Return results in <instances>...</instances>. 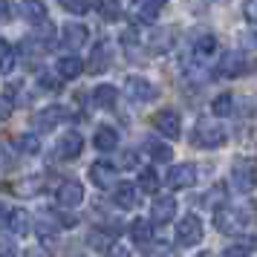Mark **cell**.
I'll return each mask as SVG.
<instances>
[{
    "mask_svg": "<svg viewBox=\"0 0 257 257\" xmlns=\"http://www.w3.org/2000/svg\"><path fill=\"white\" fill-rule=\"evenodd\" d=\"M124 93L133 104H151L159 98V90H156V84H151L148 78H142V75H130L127 81H124Z\"/></svg>",
    "mask_w": 257,
    "mask_h": 257,
    "instance_id": "4",
    "label": "cell"
},
{
    "mask_svg": "<svg viewBox=\"0 0 257 257\" xmlns=\"http://www.w3.org/2000/svg\"><path fill=\"white\" fill-rule=\"evenodd\" d=\"M205 208H214V211H220L228 205V188L222 185V182H217V185H211L208 188V194H205Z\"/></svg>",
    "mask_w": 257,
    "mask_h": 257,
    "instance_id": "28",
    "label": "cell"
},
{
    "mask_svg": "<svg viewBox=\"0 0 257 257\" xmlns=\"http://www.w3.org/2000/svg\"><path fill=\"white\" fill-rule=\"evenodd\" d=\"M61 81H64V78H55V75H47V72H41V75H38V87H41V90H47V93H58Z\"/></svg>",
    "mask_w": 257,
    "mask_h": 257,
    "instance_id": "37",
    "label": "cell"
},
{
    "mask_svg": "<svg viewBox=\"0 0 257 257\" xmlns=\"http://www.w3.org/2000/svg\"><path fill=\"white\" fill-rule=\"evenodd\" d=\"M87 176H90V182H93L95 188L107 191V188H113V185H116V165H113V162H107V159H98V162L90 165Z\"/></svg>",
    "mask_w": 257,
    "mask_h": 257,
    "instance_id": "10",
    "label": "cell"
},
{
    "mask_svg": "<svg viewBox=\"0 0 257 257\" xmlns=\"http://www.w3.org/2000/svg\"><path fill=\"white\" fill-rule=\"evenodd\" d=\"M130 18H133V21H136V24H153V21H156V12H159V6H153L151 0H133V3H130Z\"/></svg>",
    "mask_w": 257,
    "mask_h": 257,
    "instance_id": "24",
    "label": "cell"
},
{
    "mask_svg": "<svg viewBox=\"0 0 257 257\" xmlns=\"http://www.w3.org/2000/svg\"><path fill=\"white\" fill-rule=\"evenodd\" d=\"M121 168H136V151H124L121 153Z\"/></svg>",
    "mask_w": 257,
    "mask_h": 257,
    "instance_id": "43",
    "label": "cell"
},
{
    "mask_svg": "<svg viewBox=\"0 0 257 257\" xmlns=\"http://www.w3.org/2000/svg\"><path fill=\"white\" fill-rule=\"evenodd\" d=\"M84 151V136L78 130H70V133H64L55 145V153H58L64 162H72V159H78Z\"/></svg>",
    "mask_w": 257,
    "mask_h": 257,
    "instance_id": "11",
    "label": "cell"
},
{
    "mask_svg": "<svg viewBox=\"0 0 257 257\" xmlns=\"http://www.w3.org/2000/svg\"><path fill=\"white\" fill-rule=\"evenodd\" d=\"M211 113L217 118H228L234 113V95L231 93H222V95H217L214 101H211Z\"/></svg>",
    "mask_w": 257,
    "mask_h": 257,
    "instance_id": "32",
    "label": "cell"
},
{
    "mask_svg": "<svg viewBox=\"0 0 257 257\" xmlns=\"http://www.w3.org/2000/svg\"><path fill=\"white\" fill-rule=\"evenodd\" d=\"M90 41V29L84 24H78V21H70V24L61 29V44L67 49H78V47H84Z\"/></svg>",
    "mask_w": 257,
    "mask_h": 257,
    "instance_id": "16",
    "label": "cell"
},
{
    "mask_svg": "<svg viewBox=\"0 0 257 257\" xmlns=\"http://www.w3.org/2000/svg\"><path fill=\"white\" fill-rule=\"evenodd\" d=\"M110 61H113V44L110 41H98V44H93V52L87 58V72L101 75V72L110 70Z\"/></svg>",
    "mask_w": 257,
    "mask_h": 257,
    "instance_id": "9",
    "label": "cell"
},
{
    "mask_svg": "<svg viewBox=\"0 0 257 257\" xmlns=\"http://www.w3.org/2000/svg\"><path fill=\"white\" fill-rule=\"evenodd\" d=\"M234 211H237V220H240L243 228H254L257 225V202H240Z\"/></svg>",
    "mask_w": 257,
    "mask_h": 257,
    "instance_id": "33",
    "label": "cell"
},
{
    "mask_svg": "<svg viewBox=\"0 0 257 257\" xmlns=\"http://www.w3.org/2000/svg\"><path fill=\"white\" fill-rule=\"evenodd\" d=\"M0 52H3V64H0V70H3V75H12L15 64H18V55H15L12 44H9V41H0Z\"/></svg>",
    "mask_w": 257,
    "mask_h": 257,
    "instance_id": "34",
    "label": "cell"
},
{
    "mask_svg": "<svg viewBox=\"0 0 257 257\" xmlns=\"http://www.w3.org/2000/svg\"><path fill=\"white\" fill-rule=\"evenodd\" d=\"M159 188H162L159 174L153 168H142L139 171V191L142 194H159Z\"/></svg>",
    "mask_w": 257,
    "mask_h": 257,
    "instance_id": "29",
    "label": "cell"
},
{
    "mask_svg": "<svg viewBox=\"0 0 257 257\" xmlns=\"http://www.w3.org/2000/svg\"><path fill=\"white\" fill-rule=\"evenodd\" d=\"M174 38H176V29L165 26V29H153L151 35H148V44H151L153 52H168V49L174 47Z\"/></svg>",
    "mask_w": 257,
    "mask_h": 257,
    "instance_id": "25",
    "label": "cell"
},
{
    "mask_svg": "<svg viewBox=\"0 0 257 257\" xmlns=\"http://www.w3.org/2000/svg\"><path fill=\"white\" fill-rule=\"evenodd\" d=\"M110 257H133V254H130V248H124V245H113L110 248Z\"/></svg>",
    "mask_w": 257,
    "mask_h": 257,
    "instance_id": "44",
    "label": "cell"
},
{
    "mask_svg": "<svg viewBox=\"0 0 257 257\" xmlns=\"http://www.w3.org/2000/svg\"><path fill=\"white\" fill-rule=\"evenodd\" d=\"M6 228L15 237H26V234L32 231V217L24 208H9L6 211Z\"/></svg>",
    "mask_w": 257,
    "mask_h": 257,
    "instance_id": "19",
    "label": "cell"
},
{
    "mask_svg": "<svg viewBox=\"0 0 257 257\" xmlns=\"http://www.w3.org/2000/svg\"><path fill=\"white\" fill-rule=\"evenodd\" d=\"M254 47H257V35H254Z\"/></svg>",
    "mask_w": 257,
    "mask_h": 257,
    "instance_id": "47",
    "label": "cell"
},
{
    "mask_svg": "<svg viewBox=\"0 0 257 257\" xmlns=\"http://www.w3.org/2000/svg\"><path fill=\"white\" fill-rule=\"evenodd\" d=\"M90 98H93V107H98V110H113L118 104V90L113 84H98V87H93Z\"/></svg>",
    "mask_w": 257,
    "mask_h": 257,
    "instance_id": "23",
    "label": "cell"
},
{
    "mask_svg": "<svg viewBox=\"0 0 257 257\" xmlns=\"http://www.w3.org/2000/svg\"><path fill=\"white\" fill-rule=\"evenodd\" d=\"M9 191H12L15 197L32 199V197H38V194L44 191V176H41V174H29V176H21L18 182H12V185H9Z\"/></svg>",
    "mask_w": 257,
    "mask_h": 257,
    "instance_id": "17",
    "label": "cell"
},
{
    "mask_svg": "<svg viewBox=\"0 0 257 257\" xmlns=\"http://www.w3.org/2000/svg\"><path fill=\"white\" fill-rule=\"evenodd\" d=\"M142 153H145L151 162H156V165H168L171 159H174V148H171L168 142L156 139V136H151V139L142 142Z\"/></svg>",
    "mask_w": 257,
    "mask_h": 257,
    "instance_id": "12",
    "label": "cell"
},
{
    "mask_svg": "<svg viewBox=\"0 0 257 257\" xmlns=\"http://www.w3.org/2000/svg\"><path fill=\"white\" fill-rule=\"evenodd\" d=\"M84 70L87 67H84V61L78 55H61L58 64H55V72H58V78H64V81H75Z\"/></svg>",
    "mask_w": 257,
    "mask_h": 257,
    "instance_id": "21",
    "label": "cell"
},
{
    "mask_svg": "<svg viewBox=\"0 0 257 257\" xmlns=\"http://www.w3.org/2000/svg\"><path fill=\"white\" fill-rule=\"evenodd\" d=\"M231 188L240 191V194H251L257 188V171H254V162L248 159H237L231 165Z\"/></svg>",
    "mask_w": 257,
    "mask_h": 257,
    "instance_id": "5",
    "label": "cell"
},
{
    "mask_svg": "<svg viewBox=\"0 0 257 257\" xmlns=\"http://www.w3.org/2000/svg\"><path fill=\"white\" fill-rule=\"evenodd\" d=\"M217 49H220V44H217V35H211V32H199V35L194 38V44H191L194 58L202 61V64H205L211 55H217Z\"/></svg>",
    "mask_w": 257,
    "mask_h": 257,
    "instance_id": "18",
    "label": "cell"
},
{
    "mask_svg": "<svg viewBox=\"0 0 257 257\" xmlns=\"http://www.w3.org/2000/svg\"><path fill=\"white\" fill-rule=\"evenodd\" d=\"M0 6H3V24H12V18H15L12 0H0Z\"/></svg>",
    "mask_w": 257,
    "mask_h": 257,
    "instance_id": "42",
    "label": "cell"
},
{
    "mask_svg": "<svg viewBox=\"0 0 257 257\" xmlns=\"http://www.w3.org/2000/svg\"><path fill=\"white\" fill-rule=\"evenodd\" d=\"M55 202H58L61 208H78L84 202V185L78 182V179H64L58 185V191H55Z\"/></svg>",
    "mask_w": 257,
    "mask_h": 257,
    "instance_id": "6",
    "label": "cell"
},
{
    "mask_svg": "<svg viewBox=\"0 0 257 257\" xmlns=\"http://www.w3.org/2000/svg\"><path fill=\"white\" fill-rule=\"evenodd\" d=\"M113 205H118L121 211L139 208V205H142L139 185H133V182H121V185L116 188V194H113Z\"/></svg>",
    "mask_w": 257,
    "mask_h": 257,
    "instance_id": "15",
    "label": "cell"
},
{
    "mask_svg": "<svg viewBox=\"0 0 257 257\" xmlns=\"http://www.w3.org/2000/svg\"><path fill=\"white\" fill-rule=\"evenodd\" d=\"M87 243L93 245V248H101V251H110L113 248V237L104 231V228H93L90 237H87Z\"/></svg>",
    "mask_w": 257,
    "mask_h": 257,
    "instance_id": "35",
    "label": "cell"
},
{
    "mask_svg": "<svg viewBox=\"0 0 257 257\" xmlns=\"http://www.w3.org/2000/svg\"><path fill=\"white\" fill-rule=\"evenodd\" d=\"M202 237H205V228H202V220L197 214H185L182 220L176 222V245L194 248V245L202 243Z\"/></svg>",
    "mask_w": 257,
    "mask_h": 257,
    "instance_id": "2",
    "label": "cell"
},
{
    "mask_svg": "<svg viewBox=\"0 0 257 257\" xmlns=\"http://www.w3.org/2000/svg\"><path fill=\"white\" fill-rule=\"evenodd\" d=\"M15 145H18L21 156H38V153H41V139H38L35 133H21V136L15 139Z\"/></svg>",
    "mask_w": 257,
    "mask_h": 257,
    "instance_id": "31",
    "label": "cell"
},
{
    "mask_svg": "<svg viewBox=\"0 0 257 257\" xmlns=\"http://www.w3.org/2000/svg\"><path fill=\"white\" fill-rule=\"evenodd\" d=\"M220 257H248V251H245L243 245H237V243H234V245H228V248H225V251H222Z\"/></svg>",
    "mask_w": 257,
    "mask_h": 257,
    "instance_id": "41",
    "label": "cell"
},
{
    "mask_svg": "<svg viewBox=\"0 0 257 257\" xmlns=\"http://www.w3.org/2000/svg\"><path fill=\"white\" fill-rule=\"evenodd\" d=\"M243 15H245V21H248V24L257 26V0H245V3H243Z\"/></svg>",
    "mask_w": 257,
    "mask_h": 257,
    "instance_id": "38",
    "label": "cell"
},
{
    "mask_svg": "<svg viewBox=\"0 0 257 257\" xmlns=\"http://www.w3.org/2000/svg\"><path fill=\"white\" fill-rule=\"evenodd\" d=\"M148 257H179L171 248V245H159V248H153V251H148Z\"/></svg>",
    "mask_w": 257,
    "mask_h": 257,
    "instance_id": "40",
    "label": "cell"
},
{
    "mask_svg": "<svg viewBox=\"0 0 257 257\" xmlns=\"http://www.w3.org/2000/svg\"><path fill=\"white\" fill-rule=\"evenodd\" d=\"M197 257H211V254H208V251H202V254H197Z\"/></svg>",
    "mask_w": 257,
    "mask_h": 257,
    "instance_id": "46",
    "label": "cell"
},
{
    "mask_svg": "<svg viewBox=\"0 0 257 257\" xmlns=\"http://www.w3.org/2000/svg\"><path fill=\"white\" fill-rule=\"evenodd\" d=\"M21 15H24L26 21H32V24H47V3L44 0H24L21 3Z\"/></svg>",
    "mask_w": 257,
    "mask_h": 257,
    "instance_id": "26",
    "label": "cell"
},
{
    "mask_svg": "<svg viewBox=\"0 0 257 257\" xmlns=\"http://www.w3.org/2000/svg\"><path fill=\"white\" fill-rule=\"evenodd\" d=\"M0 248H3V257H15V254H18V248H15V243H12V234H3Z\"/></svg>",
    "mask_w": 257,
    "mask_h": 257,
    "instance_id": "39",
    "label": "cell"
},
{
    "mask_svg": "<svg viewBox=\"0 0 257 257\" xmlns=\"http://www.w3.org/2000/svg\"><path fill=\"white\" fill-rule=\"evenodd\" d=\"M214 228L222 231V234H240L243 231V225H240V220H237V211H231V205L214 211Z\"/></svg>",
    "mask_w": 257,
    "mask_h": 257,
    "instance_id": "22",
    "label": "cell"
},
{
    "mask_svg": "<svg viewBox=\"0 0 257 257\" xmlns=\"http://www.w3.org/2000/svg\"><path fill=\"white\" fill-rule=\"evenodd\" d=\"M58 6L61 9H67L70 15H87L90 12V0H58Z\"/></svg>",
    "mask_w": 257,
    "mask_h": 257,
    "instance_id": "36",
    "label": "cell"
},
{
    "mask_svg": "<svg viewBox=\"0 0 257 257\" xmlns=\"http://www.w3.org/2000/svg\"><path fill=\"white\" fill-rule=\"evenodd\" d=\"M153 6H165V3H168V0H151Z\"/></svg>",
    "mask_w": 257,
    "mask_h": 257,
    "instance_id": "45",
    "label": "cell"
},
{
    "mask_svg": "<svg viewBox=\"0 0 257 257\" xmlns=\"http://www.w3.org/2000/svg\"><path fill=\"white\" fill-rule=\"evenodd\" d=\"M248 72H251V58L243 49L225 52L220 58V67H217V75H222V78H240V75H248Z\"/></svg>",
    "mask_w": 257,
    "mask_h": 257,
    "instance_id": "3",
    "label": "cell"
},
{
    "mask_svg": "<svg viewBox=\"0 0 257 257\" xmlns=\"http://www.w3.org/2000/svg\"><path fill=\"white\" fill-rule=\"evenodd\" d=\"M93 9L104 21H116L118 15H121V0H93Z\"/></svg>",
    "mask_w": 257,
    "mask_h": 257,
    "instance_id": "30",
    "label": "cell"
},
{
    "mask_svg": "<svg viewBox=\"0 0 257 257\" xmlns=\"http://www.w3.org/2000/svg\"><path fill=\"white\" fill-rule=\"evenodd\" d=\"M176 217V199L174 197H156L151 205V222L153 225H168Z\"/></svg>",
    "mask_w": 257,
    "mask_h": 257,
    "instance_id": "14",
    "label": "cell"
},
{
    "mask_svg": "<svg viewBox=\"0 0 257 257\" xmlns=\"http://www.w3.org/2000/svg\"><path fill=\"white\" fill-rule=\"evenodd\" d=\"M228 142V133L220 127V124H214L208 118H199L194 130H191V145L199 148V151H217Z\"/></svg>",
    "mask_w": 257,
    "mask_h": 257,
    "instance_id": "1",
    "label": "cell"
},
{
    "mask_svg": "<svg viewBox=\"0 0 257 257\" xmlns=\"http://www.w3.org/2000/svg\"><path fill=\"white\" fill-rule=\"evenodd\" d=\"M153 127L159 130L165 139H179V136H182V118H179L176 110L165 107V110H159V113L153 116Z\"/></svg>",
    "mask_w": 257,
    "mask_h": 257,
    "instance_id": "7",
    "label": "cell"
},
{
    "mask_svg": "<svg viewBox=\"0 0 257 257\" xmlns=\"http://www.w3.org/2000/svg\"><path fill=\"white\" fill-rule=\"evenodd\" d=\"M70 118V110L67 107H47V110H41V113H35L32 116V124H35L38 130H52V127H58L61 121H67Z\"/></svg>",
    "mask_w": 257,
    "mask_h": 257,
    "instance_id": "13",
    "label": "cell"
},
{
    "mask_svg": "<svg viewBox=\"0 0 257 257\" xmlns=\"http://www.w3.org/2000/svg\"><path fill=\"white\" fill-rule=\"evenodd\" d=\"M127 231H130V240L136 245H148L153 240V228H151V222L148 220H142V217H136V220L127 225Z\"/></svg>",
    "mask_w": 257,
    "mask_h": 257,
    "instance_id": "27",
    "label": "cell"
},
{
    "mask_svg": "<svg viewBox=\"0 0 257 257\" xmlns=\"http://www.w3.org/2000/svg\"><path fill=\"white\" fill-rule=\"evenodd\" d=\"M118 142H121V136H118L116 127H110V124H98V127H95V133H93L95 151L110 153V151H116L118 148Z\"/></svg>",
    "mask_w": 257,
    "mask_h": 257,
    "instance_id": "20",
    "label": "cell"
},
{
    "mask_svg": "<svg viewBox=\"0 0 257 257\" xmlns=\"http://www.w3.org/2000/svg\"><path fill=\"white\" fill-rule=\"evenodd\" d=\"M165 182H168V188H174V191H185V188L197 185V165H191V162L174 165L168 171V176H165Z\"/></svg>",
    "mask_w": 257,
    "mask_h": 257,
    "instance_id": "8",
    "label": "cell"
}]
</instances>
